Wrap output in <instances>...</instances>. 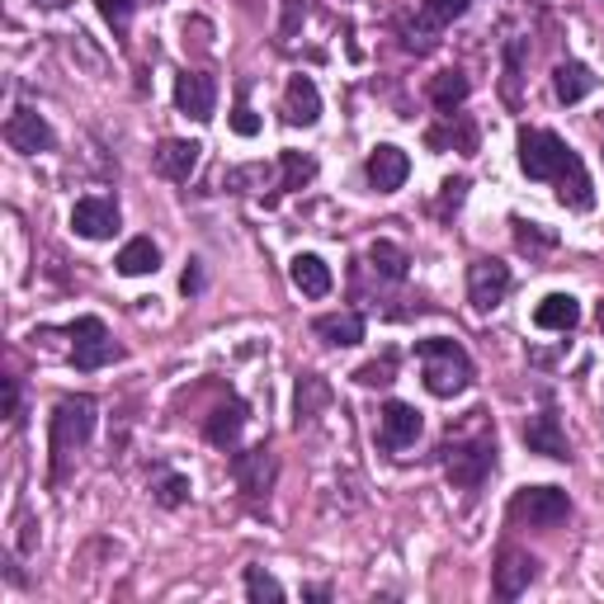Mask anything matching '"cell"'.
<instances>
[{"instance_id": "1", "label": "cell", "mask_w": 604, "mask_h": 604, "mask_svg": "<svg viewBox=\"0 0 604 604\" xmlns=\"http://www.w3.org/2000/svg\"><path fill=\"white\" fill-rule=\"evenodd\" d=\"M520 170L529 180H553L557 198H563L567 208L585 213L595 204V184H591V176H585L581 156L571 152L557 133H548V128H524L520 133Z\"/></svg>"}, {"instance_id": "2", "label": "cell", "mask_w": 604, "mask_h": 604, "mask_svg": "<svg viewBox=\"0 0 604 604\" xmlns=\"http://www.w3.org/2000/svg\"><path fill=\"white\" fill-rule=\"evenodd\" d=\"M415 359H421V378L435 397H458L472 387V359L458 340L449 336L415 340Z\"/></svg>"}, {"instance_id": "3", "label": "cell", "mask_w": 604, "mask_h": 604, "mask_svg": "<svg viewBox=\"0 0 604 604\" xmlns=\"http://www.w3.org/2000/svg\"><path fill=\"white\" fill-rule=\"evenodd\" d=\"M444 472H449L454 486H463V492H472V486H482L486 478H492L496 468V435L486 425H478L472 435H454L449 430V444H444Z\"/></svg>"}, {"instance_id": "4", "label": "cell", "mask_w": 604, "mask_h": 604, "mask_svg": "<svg viewBox=\"0 0 604 604\" xmlns=\"http://www.w3.org/2000/svg\"><path fill=\"white\" fill-rule=\"evenodd\" d=\"M95 435V401L90 397H62L52 411V478H62L67 454H76Z\"/></svg>"}, {"instance_id": "5", "label": "cell", "mask_w": 604, "mask_h": 604, "mask_svg": "<svg viewBox=\"0 0 604 604\" xmlns=\"http://www.w3.org/2000/svg\"><path fill=\"white\" fill-rule=\"evenodd\" d=\"M571 515V500L563 486H520L510 496V520L515 524H534V529H553Z\"/></svg>"}, {"instance_id": "6", "label": "cell", "mask_w": 604, "mask_h": 604, "mask_svg": "<svg viewBox=\"0 0 604 604\" xmlns=\"http://www.w3.org/2000/svg\"><path fill=\"white\" fill-rule=\"evenodd\" d=\"M67 336H71V364H76L81 373H95V369H105V364H113V359L123 354L99 316H76Z\"/></svg>"}, {"instance_id": "7", "label": "cell", "mask_w": 604, "mask_h": 604, "mask_svg": "<svg viewBox=\"0 0 604 604\" xmlns=\"http://www.w3.org/2000/svg\"><path fill=\"white\" fill-rule=\"evenodd\" d=\"M421 411L411 407V401H387V407L378 411V444L387 454H401L411 449L415 439H421Z\"/></svg>"}, {"instance_id": "8", "label": "cell", "mask_w": 604, "mask_h": 604, "mask_svg": "<svg viewBox=\"0 0 604 604\" xmlns=\"http://www.w3.org/2000/svg\"><path fill=\"white\" fill-rule=\"evenodd\" d=\"M506 293H510V269L500 265V261H472L468 265V302L478 312L500 307Z\"/></svg>"}, {"instance_id": "9", "label": "cell", "mask_w": 604, "mask_h": 604, "mask_svg": "<svg viewBox=\"0 0 604 604\" xmlns=\"http://www.w3.org/2000/svg\"><path fill=\"white\" fill-rule=\"evenodd\" d=\"M5 142L24 156H38V152H52L57 137H52V123L38 109H14L5 119Z\"/></svg>"}, {"instance_id": "10", "label": "cell", "mask_w": 604, "mask_h": 604, "mask_svg": "<svg viewBox=\"0 0 604 604\" xmlns=\"http://www.w3.org/2000/svg\"><path fill=\"white\" fill-rule=\"evenodd\" d=\"M71 227H76V237L85 241H109L119 232V204L113 198H76V208H71Z\"/></svg>"}, {"instance_id": "11", "label": "cell", "mask_w": 604, "mask_h": 604, "mask_svg": "<svg viewBox=\"0 0 604 604\" xmlns=\"http://www.w3.org/2000/svg\"><path fill=\"white\" fill-rule=\"evenodd\" d=\"M364 176H369V184L378 194H397L401 184H407V176H411V156L401 152V147H392V142H383V147L369 152Z\"/></svg>"}, {"instance_id": "12", "label": "cell", "mask_w": 604, "mask_h": 604, "mask_svg": "<svg viewBox=\"0 0 604 604\" xmlns=\"http://www.w3.org/2000/svg\"><path fill=\"white\" fill-rule=\"evenodd\" d=\"M213 105H218V85H213L208 71H180L176 76V109L190 113L198 123H208Z\"/></svg>"}, {"instance_id": "13", "label": "cell", "mask_w": 604, "mask_h": 604, "mask_svg": "<svg viewBox=\"0 0 604 604\" xmlns=\"http://www.w3.org/2000/svg\"><path fill=\"white\" fill-rule=\"evenodd\" d=\"M524 444H529V454H543V458H571V444L563 435V421H557V411H539V415H529L524 421Z\"/></svg>"}, {"instance_id": "14", "label": "cell", "mask_w": 604, "mask_h": 604, "mask_svg": "<svg viewBox=\"0 0 604 604\" xmlns=\"http://www.w3.org/2000/svg\"><path fill=\"white\" fill-rule=\"evenodd\" d=\"M198 142H184V137H170L161 142V147L152 152V166H156V176H166V180H176V184H190V176L198 170Z\"/></svg>"}, {"instance_id": "15", "label": "cell", "mask_w": 604, "mask_h": 604, "mask_svg": "<svg viewBox=\"0 0 604 604\" xmlns=\"http://www.w3.org/2000/svg\"><path fill=\"white\" fill-rule=\"evenodd\" d=\"M534 577H539L534 557L520 553V548H506V553H500V563H496V595L500 600H520Z\"/></svg>"}, {"instance_id": "16", "label": "cell", "mask_w": 604, "mask_h": 604, "mask_svg": "<svg viewBox=\"0 0 604 604\" xmlns=\"http://www.w3.org/2000/svg\"><path fill=\"white\" fill-rule=\"evenodd\" d=\"M316 119H322V95H316L312 76H293L289 90H283V123L312 128Z\"/></svg>"}, {"instance_id": "17", "label": "cell", "mask_w": 604, "mask_h": 604, "mask_svg": "<svg viewBox=\"0 0 604 604\" xmlns=\"http://www.w3.org/2000/svg\"><path fill=\"white\" fill-rule=\"evenodd\" d=\"M595 71L585 67V62H557L553 71V95H557V105H581L585 95L595 90Z\"/></svg>"}, {"instance_id": "18", "label": "cell", "mask_w": 604, "mask_h": 604, "mask_svg": "<svg viewBox=\"0 0 604 604\" xmlns=\"http://www.w3.org/2000/svg\"><path fill=\"white\" fill-rule=\"evenodd\" d=\"M312 330H316V340L336 345V350H350V345L364 340V316L359 312H330V316H316Z\"/></svg>"}, {"instance_id": "19", "label": "cell", "mask_w": 604, "mask_h": 604, "mask_svg": "<svg viewBox=\"0 0 604 604\" xmlns=\"http://www.w3.org/2000/svg\"><path fill=\"white\" fill-rule=\"evenodd\" d=\"M232 472H237V482L246 486L251 496H265L269 478H275V463H269V449H265V444H255V449L237 454V458H232Z\"/></svg>"}, {"instance_id": "20", "label": "cell", "mask_w": 604, "mask_h": 604, "mask_svg": "<svg viewBox=\"0 0 604 604\" xmlns=\"http://www.w3.org/2000/svg\"><path fill=\"white\" fill-rule=\"evenodd\" d=\"M289 275H293V289L302 298H326L330 293V265L322 261V255H293Z\"/></svg>"}, {"instance_id": "21", "label": "cell", "mask_w": 604, "mask_h": 604, "mask_svg": "<svg viewBox=\"0 0 604 604\" xmlns=\"http://www.w3.org/2000/svg\"><path fill=\"white\" fill-rule=\"evenodd\" d=\"M241 425H246V401H227V407L208 415L204 435H208V444H218V449H232L241 439Z\"/></svg>"}, {"instance_id": "22", "label": "cell", "mask_w": 604, "mask_h": 604, "mask_svg": "<svg viewBox=\"0 0 604 604\" xmlns=\"http://www.w3.org/2000/svg\"><path fill=\"white\" fill-rule=\"evenodd\" d=\"M534 322L543 326V330H571L581 322V302L571 298V293H548L534 307Z\"/></svg>"}, {"instance_id": "23", "label": "cell", "mask_w": 604, "mask_h": 604, "mask_svg": "<svg viewBox=\"0 0 604 604\" xmlns=\"http://www.w3.org/2000/svg\"><path fill=\"white\" fill-rule=\"evenodd\" d=\"M119 275L128 279H137V275H156V265H161V251H156V241L152 237H133L128 246L119 251Z\"/></svg>"}, {"instance_id": "24", "label": "cell", "mask_w": 604, "mask_h": 604, "mask_svg": "<svg viewBox=\"0 0 604 604\" xmlns=\"http://www.w3.org/2000/svg\"><path fill=\"white\" fill-rule=\"evenodd\" d=\"M454 119V113H449ZM425 142L435 152H444V147H458V152H478V128H472V119H454L449 128H430L425 133Z\"/></svg>"}, {"instance_id": "25", "label": "cell", "mask_w": 604, "mask_h": 604, "mask_svg": "<svg viewBox=\"0 0 604 604\" xmlns=\"http://www.w3.org/2000/svg\"><path fill=\"white\" fill-rule=\"evenodd\" d=\"M468 90L472 85H468L463 71H439V76L430 81V99H435V109H444V113H454L458 105H463Z\"/></svg>"}, {"instance_id": "26", "label": "cell", "mask_w": 604, "mask_h": 604, "mask_svg": "<svg viewBox=\"0 0 604 604\" xmlns=\"http://www.w3.org/2000/svg\"><path fill=\"white\" fill-rule=\"evenodd\" d=\"M369 265L378 269L383 279H392V283H401L407 279V265H411V255L397 246V241H373L369 246Z\"/></svg>"}, {"instance_id": "27", "label": "cell", "mask_w": 604, "mask_h": 604, "mask_svg": "<svg viewBox=\"0 0 604 604\" xmlns=\"http://www.w3.org/2000/svg\"><path fill=\"white\" fill-rule=\"evenodd\" d=\"M326 401H330V387L316 378V373H302V378H298V425L312 421L316 407H326Z\"/></svg>"}, {"instance_id": "28", "label": "cell", "mask_w": 604, "mask_h": 604, "mask_svg": "<svg viewBox=\"0 0 604 604\" xmlns=\"http://www.w3.org/2000/svg\"><path fill=\"white\" fill-rule=\"evenodd\" d=\"M246 595L255 604H283V585L265 567H246Z\"/></svg>"}, {"instance_id": "29", "label": "cell", "mask_w": 604, "mask_h": 604, "mask_svg": "<svg viewBox=\"0 0 604 604\" xmlns=\"http://www.w3.org/2000/svg\"><path fill=\"white\" fill-rule=\"evenodd\" d=\"M472 0H421V20L430 28H444V24H454L458 14H468Z\"/></svg>"}, {"instance_id": "30", "label": "cell", "mask_w": 604, "mask_h": 604, "mask_svg": "<svg viewBox=\"0 0 604 604\" xmlns=\"http://www.w3.org/2000/svg\"><path fill=\"white\" fill-rule=\"evenodd\" d=\"M316 180V161L302 152H283V190H302Z\"/></svg>"}, {"instance_id": "31", "label": "cell", "mask_w": 604, "mask_h": 604, "mask_svg": "<svg viewBox=\"0 0 604 604\" xmlns=\"http://www.w3.org/2000/svg\"><path fill=\"white\" fill-rule=\"evenodd\" d=\"M520 62H524V43L510 38L506 43V99L520 105Z\"/></svg>"}, {"instance_id": "32", "label": "cell", "mask_w": 604, "mask_h": 604, "mask_svg": "<svg viewBox=\"0 0 604 604\" xmlns=\"http://www.w3.org/2000/svg\"><path fill=\"white\" fill-rule=\"evenodd\" d=\"M156 500H161V506H184V500H190V478H180V472H161V482H156Z\"/></svg>"}, {"instance_id": "33", "label": "cell", "mask_w": 604, "mask_h": 604, "mask_svg": "<svg viewBox=\"0 0 604 604\" xmlns=\"http://www.w3.org/2000/svg\"><path fill=\"white\" fill-rule=\"evenodd\" d=\"M392 369H397V359H392V354H383V359H373V364L359 369L354 378L364 383V387H383V383H392Z\"/></svg>"}, {"instance_id": "34", "label": "cell", "mask_w": 604, "mask_h": 604, "mask_svg": "<svg viewBox=\"0 0 604 604\" xmlns=\"http://www.w3.org/2000/svg\"><path fill=\"white\" fill-rule=\"evenodd\" d=\"M232 133H237V137H255V133H261V119L251 113L246 95H241V99H237V109H232Z\"/></svg>"}, {"instance_id": "35", "label": "cell", "mask_w": 604, "mask_h": 604, "mask_svg": "<svg viewBox=\"0 0 604 604\" xmlns=\"http://www.w3.org/2000/svg\"><path fill=\"white\" fill-rule=\"evenodd\" d=\"M137 0H99V14L113 24V28H128V20H133Z\"/></svg>"}, {"instance_id": "36", "label": "cell", "mask_w": 604, "mask_h": 604, "mask_svg": "<svg viewBox=\"0 0 604 604\" xmlns=\"http://www.w3.org/2000/svg\"><path fill=\"white\" fill-rule=\"evenodd\" d=\"M302 20H307V0H283V24H279V34L293 38Z\"/></svg>"}, {"instance_id": "37", "label": "cell", "mask_w": 604, "mask_h": 604, "mask_svg": "<svg viewBox=\"0 0 604 604\" xmlns=\"http://www.w3.org/2000/svg\"><path fill=\"white\" fill-rule=\"evenodd\" d=\"M539 222H515V241L529 251V246H553V237L548 232H534Z\"/></svg>"}, {"instance_id": "38", "label": "cell", "mask_w": 604, "mask_h": 604, "mask_svg": "<svg viewBox=\"0 0 604 604\" xmlns=\"http://www.w3.org/2000/svg\"><path fill=\"white\" fill-rule=\"evenodd\" d=\"M5 411L10 421H20V387H14V378H5Z\"/></svg>"}, {"instance_id": "39", "label": "cell", "mask_w": 604, "mask_h": 604, "mask_svg": "<svg viewBox=\"0 0 604 604\" xmlns=\"http://www.w3.org/2000/svg\"><path fill=\"white\" fill-rule=\"evenodd\" d=\"M180 289H184V293H198V289H204V275H198V265H190V269H184Z\"/></svg>"}, {"instance_id": "40", "label": "cell", "mask_w": 604, "mask_h": 604, "mask_svg": "<svg viewBox=\"0 0 604 604\" xmlns=\"http://www.w3.org/2000/svg\"><path fill=\"white\" fill-rule=\"evenodd\" d=\"M600 330H604V302H600Z\"/></svg>"}]
</instances>
